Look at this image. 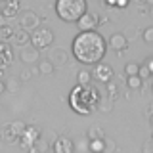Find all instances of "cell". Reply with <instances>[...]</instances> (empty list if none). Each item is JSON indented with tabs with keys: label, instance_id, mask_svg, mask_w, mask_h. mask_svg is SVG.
I'll return each mask as SVG.
<instances>
[{
	"label": "cell",
	"instance_id": "9c48e42d",
	"mask_svg": "<svg viewBox=\"0 0 153 153\" xmlns=\"http://www.w3.org/2000/svg\"><path fill=\"white\" fill-rule=\"evenodd\" d=\"M19 59L23 63H38L40 61V52L33 46H21V52H19Z\"/></svg>",
	"mask_w": 153,
	"mask_h": 153
},
{
	"label": "cell",
	"instance_id": "60d3db41",
	"mask_svg": "<svg viewBox=\"0 0 153 153\" xmlns=\"http://www.w3.org/2000/svg\"><path fill=\"white\" fill-rule=\"evenodd\" d=\"M2 2H4V0H0V4H2Z\"/></svg>",
	"mask_w": 153,
	"mask_h": 153
},
{
	"label": "cell",
	"instance_id": "74e56055",
	"mask_svg": "<svg viewBox=\"0 0 153 153\" xmlns=\"http://www.w3.org/2000/svg\"><path fill=\"white\" fill-rule=\"evenodd\" d=\"M143 6H147V8H151V6H153V0H143Z\"/></svg>",
	"mask_w": 153,
	"mask_h": 153
},
{
	"label": "cell",
	"instance_id": "7402d4cb",
	"mask_svg": "<svg viewBox=\"0 0 153 153\" xmlns=\"http://www.w3.org/2000/svg\"><path fill=\"white\" fill-rule=\"evenodd\" d=\"M138 71H140V63L138 61H128L124 65V75L126 76H138Z\"/></svg>",
	"mask_w": 153,
	"mask_h": 153
},
{
	"label": "cell",
	"instance_id": "f546056e",
	"mask_svg": "<svg viewBox=\"0 0 153 153\" xmlns=\"http://www.w3.org/2000/svg\"><path fill=\"white\" fill-rule=\"evenodd\" d=\"M142 151L143 153H153V142L151 140H146V142H143V146H142Z\"/></svg>",
	"mask_w": 153,
	"mask_h": 153
},
{
	"label": "cell",
	"instance_id": "e0dca14e",
	"mask_svg": "<svg viewBox=\"0 0 153 153\" xmlns=\"http://www.w3.org/2000/svg\"><path fill=\"white\" fill-rule=\"evenodd\" d=\"M13 35H16V29H13L12 25H0V42L12 40Z\"/></svg>",
	"mask_w": 153,
	"mask_h": 153
},
{
	"label": "cell",
	"instance_id": "484cf974",
	"mask_svg": "<svg viewBox=\"0 0 153 153\" xmlns=\"http://www.w3.org/2000/svg\"><path fill=\"white\" fill-rule=\"evenodd\" d=\"M115 149H117V143H115L111 138L105 136V138H103V153H111V151H115Z\"/></svg>",
	"mask_w": 153,
	"mask_h": 153
},
{
	"label": "cell",
	"instance_id": "ac0fdd59",
	"mask_svg": "<svg viewBox=\"0 0 153 153\" xmlns=\"http://www.w3.org/2000/svg\"><path fill=\"white\" fill-rule=\"evenodd\" d=\"M86 136H88V140H103L105 132H103L102 126H90L88 130H86Z\"/></svg>",
	"mask_w": 153,
	"mask_h": 153
},
{
	"label": "cell",
	"instance_id": "4fadbf2b",
	"mask_svg": "<svg viewBox=\"0 0 153 153\" xmlns=\"http://www.w3.org/2000/svg\"><path fill=\"white\" fill-rule=\"evenodd\" d=\"M19 12V0H4L0 4V17H16Z\"/></svg>",
	"mask_w": 153,
	"mask_h": 153
},
{
	"label": "cell",
	"instance_id": "1f68e13d",
	"mask_svg": "<svg viewBox=\"0 0 153 153\" xmlns=\"http://www.w3.org/2000/svg\"><path fill=\"white\" fill-rule=\"evenodd\" d=\"M130 0H115V8H126Z\"/></svg>",
	"mask_w": 153,
	"mask_h": 153
},
{
	"label": "cell",
	"instance_id": "3957f363",
	"mask_svg": "<svg viewBox=\"0 0 153 153\" xmlns=\"http://www.w3.org/2000/svg\"><path fill=\"white\" fill-rule=\"evenodd\" d=\"M54 8L57 17L67 23H76L88 10L86 0H56Z\"/></svg>",
	"mask_w": 153,
	"mask_h": 153
},
{
	"label": "cell",
	"instance_id": "ffe728a7",
	"mask_svg": "<svg viewBox=\"0 0 153 153\" xmlns=\"http://www.w3.org/2000/svg\"><path fill=\"white\" fill-rule=\"evenodd\" d=\"M105 88H107V100H111V102H117L119 100V86L117 82H107L105 84Z\"/></svg>",
	"mask_w": 153,
	"mask_h": 153
},
{
	"label": "cell",
	"instance_id": "30bf717a",
	"mask_svg": "<svg viewBox=\"0 0 153 153\" xmlns=\"http://www.w3.org/2000/svg\"><path fill=\"white\" fill-rule=\"evenodd\" d=\"M98 13H88L86 12L82 17L76 21V27L80 29V31H96V27H98Z\"/></svg>",
	"mask_w": 153,
	"mask_h": 153
},
{
	"label": "cell",
	"instance_id": "4dcf8cb0",
	"mask_svg": "<svg viewBox=\"0 0 153 153\" xmlns=\"http://www.w3.org/2000/svg\"><path fill=\"white\" fill-rule=\"evenodd\" d=\"M31 75H33V73H31V71H27V69H25V71H21V75H19L21 82H27V80L31 79Z\"/></svg>",
	"mask_w": 153,
	"mask_h": 153
},
{
	"label": "cell",
	"instance_id": "cb8c5ba5",
	"mask_svg": "<svg viewBox=\"0 0 153 153\" xmlns=\"http://www.w3.org/2000/svg\"><path fill=\"white\" fill-rule=\"evenodd\" d=\"M96 109H98V111H102V113H109V111L113 109V102L102 96V98H100V102H98V107H96Z\"/></svg>",
	"mask_w": 153,
	"mask_h": 153
},
{
	"label": "cell",
	"instance_id": "8d00e7d4",
	"mask_svg": "<svg viewBox=\"0 0 153 153\" xmlns=\"http://www.w3.org/2000/svg\"><path fill=\"white\" fill-rule=\"evenodd\" d=\"M29 153H42V151H40V149H38V147H36V146H33V147H31V149H29Z\"/></svg>",
	"mask_w": 153,
	"mask_h": 153
},
{
	"label": "cell",
	"instance_id": "603a6c76",
	"mask_svg": "<svg viewBox=\"0 0 153 153\" xmlns=\"http://www.w3.org/2000/svg\"><path fill=\"white\" fill-rule=\"evenodd\" d=\"M126 86H128V90H142L143 80L140 76H126Z\"/></svg>",
	"mask_w": 153,
	"mask_h": 153
},
{
	"label": "cell",
	"instance_id": "d4e9b609",
	"mask_svg": "<svg viewBox=\"0 0 153 153\" xmlns=\"http://www.w3.org/2000/svg\"><path fill=\"white\" fill-rule=\"evenodd\" d=\"M88 149L90 153H103V140H90Z\"/></svg>",
	"mask_w": 153,
	"mask_h": 153
},
{
	"label": "cell",
	"instance_id": "f1b7e54d",
	"mask_svg": "<svg viewBox=\"0 0 153 153\" xmlns=\"http://www.w3.org/2000/svg\"><path fill=\"white\" fill-rule=\"evenodd\" d=\"M6 82V92L10 90V92H16V90L19 88V82L17 80H4Z\"/></svg>",
	"mask_w": 153,
	"mask_h": 153
},
{
	"label": "cell",
	"instance_id": "277c9868",
	"mask_svg": "<svg viewBox=\"0 0 153 153\" xmlns=\"http://www.w3.org/2000/svg\"><path fill=\"white\" fill-rule=\"evenodd\" d=\"M29 44H31L33 48H36L38 52L50 48L52 44H54V33H52V29L36 27L35 31L31 33V40H29Z\"/></svg>",
	"mask_w": 153,
	"mask_h": 153
},
{
	"label": "cell",
	"instance_id": "d590c367",
	"mask_svg": "<svg viewBox=\"0 0 153 153\" xmlns=\"http://www.w3.org/2000/svg\"><path fill=\"white\" fill-rule=\"evenodd\" d=\"M103 4H105V6H111V8H115V0H103Z\"/></svg>",
	"mask_w": 153,
	"mask_h": 153
},
{
	"label": "cell",
	"instance_id": "d6986e66",
	"mask_svg": "<svg viewBox=\"0 0 153 153\" xmlns=\"http://www.w3.org/2000/svg\"><path fill=\"white\" fill-rule=\"evenodd\" d=\"M13 38H16V44L17 46H27L29 44V40H31V33H27V31H16V35H13Z\"/></svg>",
	"mask_w": 153,
	"mask_h": 153
},
{
	"label": "cell",
	"instance_id": "8992f818",
	"mask_svg": "<svg viewBox=\"0 0 153 153\" xmlns=\"http://www.w3.org/2000/svg\"><path fill=\"white\" fill-rule=\"evenodd\" d=\"M40 140V128L35 126V124H31V126H25V130H23L21 138H19V146H21V149L29 151L35 143Z\"/></svg>",
	"mask_w": 153,
	"mask_h": 153
},
{
	"label": "cell",
	"instance_id": "7c38bea8",
	"mask_svg": "<svg viewBox=\"0 0 153 153\" xmlns=\"http://www.w3.org/2000/svg\"><path fill=\"white\" fill-rule=\"evenodd\" d=\"M109 48H113L119 56H123V52L128 48V40L124 38L123 33H113V35L109 36Z\"/></svg>",
	"mask_w": 153,
	"mask_h": 153
},
{
	"label": "cell",
	"instance_id": "f35d334b",
	"mask_svg": "<svg viewBox=\"0 0 153 153\" xmlns=\"http://www.w3.org/2000/svg\"><path fill=\"white\" fill-rule=\"evenodd\" d=\"M146 115H147V119H151V105H147V111H146Z\"/></svg>",
	"mask_w": 153,
	"mask_h": 153
},
{
	"label": "cell",
	"instance_id": "4316f807",
	"mask_svg": "<svg viewBox=\"0 0 153 153\" xmlns=\"http://www.w3.org/2000/svg\"><path fill=\"white\" fill-rule=\"evenodd\" d=\"M142 36H143V42H146V44H151L153 42V27H146L143 33H142Z\"/></svg>",
	"mask_w": 153,
	"mask_h": 153
},
{
	"label": "cell",
	"instance_id": "ab89813d",
	"mask_svg": "<svg viewBox=\"0 0 153 153\" xmlns=\"http://www.w3.org/2000/svg\"><path fill=\"white\" fill-rule=\"evenodd\" d=\"M132 2H136L138 6H143V0H132Z\"/></svg>",
	"mask_w": 153,
	"mask_h": 153
},
{
	"label": "cell",
	"instance_id": "7a4b0ae2",
	"mask_svg": "<svg viewBox=\"0 0 153 153\" xmlns=\"http://www.w3.org/2000/svg\"><path fill=\"white\" fill-rule=\"evenodd\" d=\"M102 98L100 90L96 86H79L76 84L69 94V103L73 107V111H76L79 115H88L96 111L98 102Z\"/></svg>",
	"mask_w": 153,
	"mask_h": 153
},
{
	"label": "cell",
	"instance_id": "9a60e30c",
	"mask_svg": "<svg viewBox=\"0 0 153 153\" xmlns=\"http://www.w3.org/2000/svg\"><path fill=\"white\" fill-rule=\"evenodd\" d=\"M12 46H8L6 42H0V67L2 69H6V67L12 63Z\"/></svg>",
	"mask_w": 153,
	"mask_h": 153
},
{
	"label": "cell",
	"instance_id": "8fae6325",
	"mask_svg": "<svg viewBox=\"0 0 153 153\" xmlns=\"http://www.w3.org/2000/svg\"><path fill=\"white\" fill-rule=\"evenodd\" d=\"M69 59V54L63 50V48H50V56H48V61H50L54 67H61L67 63Z\"/></svg>",
	"mask_w": 153,
	"mask_h": 153
},
{
	"label": "cell",
	"instance_id": "83f0119b",
	"mask_svg": "<svg viewBox=\"0 0 153 153\" xmlns=\"http://www.w3.org/2000/svg\"><path fill=\"white\" fill-rule=\"evenodd\" d=\"M124 35V38H126V40H132V38H138V29L136 27H126V33H123Z\"/></svg>",
	"mask_w": 153,
	"mask_h": 153
},
{
	"label": "cell",
	"instance_id": "6da1fadb",
	"mask_svg": "<svg viewBox=\"0 0 153 153\" xmlns=\"http://www.w3.org/2000/svg\"><path fill=\"white\" fill-rule=\"evenodd\" d=\"M107 52V40L98 31H80L71 42V54L82 65H96Z\"/></svg>",
	"mask_w": 153,
	"mask_h": 153
},
{
	"label": "cell",
	"instance_id": "5bb4252c",
	"mask_svg": "<svg viewBox=\"0 0 153 153\" xmlns=\"http://www.w3.org/2000/svg\"><path fill=\"white\" fill-rule=\"evenodd\" d=\"M54 147V153H73L75 143L69 140V138H57V140L52 143Z\"/></svg>",
	"mask_w": 153,
	"mask_h": 153
},
{
	"label": "cell",
	"instance_id": "2e32d148",
	"mask_svg": "<svg viewBox=\"0 0 153 153\" xmlns=\"http://www.w3.org/2000/svg\"><path fill=\"white\" fill-rule=\"evenodd\" d=\"M54 71H56V67L50 63L48 59H40L36 63V73L38 75H42V76H50V75H54Z\"/></svg>",
	"mask_w": 153,
	"mask_h": 153
},
{
	"label": "cell",
	"instance_id": "ba28073f",
	"mask_svg": "<svg viewBox=\"0 0 153 153\" xmlns=\"http://www.w3.org/2000/svg\"><path fill=\"white\" fill-rule=\"evenodd\" d=\"M40 25V17L36 16L35 10H23L21 13H19V27L23 29V31H35V29Z\"/></svg>",
	"mask_w": 153,
	"mask_h": 153
},
{
	"label": "cell",
	"instance_id": "44dd1931",
	"mask_svg": "<svg viewBox=\"0 0 153 153\" xmlns=\"http://www.w3.org/2000/svg\"><path fill=\"white\" fill-rule=\"evenodd\" d=\"M76 80H79V86H90V82H92V75H90L88 69H82V71H79Z\"/></svg>",
	"mask_w": 153,
	"mask_h": 153
},
{
	"label": "cell",
	"instance_id": "e575fe53",
	"mask_svg": "<svg viewBox=\"0 0 153 153\" xmlns=\"http://www.w3.org/2000/svg\"><path fill=\"white\" fill-rule=\"evenodd\" d=\"M4 92H6V82L0 79V94H4Z\"/></svg>",
	"mask_w": 153,
	"mask_h": 153
},
{
	"label": "cell",
	"instance_id": "52a82bcc",
	"mask_svg": "<svg viewBox=\"0 0 153 153\" xmlns=\"http://www.w3.org/2000/svg\"><path fill=\"white\" fill-rule=\"evenodd\" d=\"M90 75H92L94 80H98V82H102V84H107V82H111V80H113V75L115 73H113L111 65L100 61V63L94 65V69L90 71Z\"/></svg>",
	"mask_w": 153,
	"mask_h": 153
},
{
	"label": "cell",
	"instance_id": "d6a6232c",
	"mask_svg": "<svg viewBox=\"0 0 153 153\" xmlns=\"http://www.w3.org/2000/svg\"><path fill=\"white\" fill-rule=\"evenodd\" d=\"M146 69L153 75V57H147V59H146Z\"/></svg>",
	"mask_w": 153,
	"mask_h": 153
},
{
	"label": "cell",
	"instance_id": "836d02e7",
	"mask_svg": "<svg viewBox=\"0 0 153 153\" xmlns=\"http://www.w3.org/2000/svg\"><path fill=\"white\" fill-rule=\"evenodd\" d=\"M138 10H140V13H142V16H147L151 8H147V6H138Z\"/></svg>",
	"mask_w": 153,
	"mask_h": 153
},
{
	"label": "cell",
	"instance_id": "5b68a950",
	"mask_svg": "<svg viewBox=\"0 0 153 153\" xmlns=\"http://www.w3.org/2000/svg\"><path fill=\"white\" fill-rule=\"evenodd\" d=\"M27 124L23 121H16V123H8L0 128V142L6 143H17L19 138H21L23 130H25Z\"/></svg>",
	"mask_w": 153,
	"mask_h": 153
}]
</instances>
